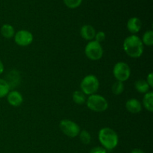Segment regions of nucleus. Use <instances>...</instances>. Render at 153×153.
Segmentation results:
<instances>
[{"instance_id":"9","label":"nucleus","mask_w":153,"mask_h":153,"mask_svg":"<svg viewBox=\"0 0 153 153\" xmlns=\"http://www.w3.org/2000/svg\"><path fill=\"white\" fill-rule=\"evenodd\" d=\"M7 101L13 107H18L22 105L23 102V97L19 91H12L7 94Z\"/></svg>"},{"instance_id":"11","label":"nucleus","mask_w":153,"mask_h":153,"mask_svg":"<svg viewBox=\"0 0 153 153\" xmlns=\"http://www.w3.org/2000/svg\"><path fill=\"white\" fill-rule=\"evenodd\" d=\"M127 29L132 34H135L140 31L142 27L141 20L138 17H131L127 22Z\"/></svg>"},{"instance_id":"5","label":"nucleus","mask_w":153,"mask_h":153,"mask_svg":"<svg viewBox=\"0 0 153 153\" xmlns=\"http://www.w3.org/2000/svg\"><path fill=\"white\" fill-rule=\"evenodd\" d=\"M85 54L91 61L100 60L103 56V49L101 43L95 40L89 41L85 46Z\"/></svg>"},{"instance_id":"19","label":"nucleus","mask_w":153,"mask_h":153,"mask_svg":"<svg viewBox=\"0 0 153 153\" xmlns=\"http://www.w3.org/2000/svg\"><path fill=\"white\" fill-rule=\"evenodd\" d=\"M142 43L146 46H151L153 45V31L152 30L146 31L142 37Z\"/></svg>"},{"instance_id":"26","label":"nucleus","mask_w":153,"mask_h":153,"mask_svg":"<svg viewBox=\"0 0 153 153\" xmlns=\"http://www.w3.org/2000/svg\"><path fill=\"white\" fill-rule=\"evenodd\" d=\"M4 64H3L2 61L0 60V75L2 74L3 72H4Z\"/></svg>"},{"instance_id":"18","label":"nucleus","mask_w":153,"mask_h":153,"mask_svg":"<svg viewBox=\"0 0 153 153\" xmlns=\"http://www.w3.org/2000/svg\"><path fill=\"white\" fill-rule=\"evenodd\" d=\"M125 89V86H124L123 82H119V81H116L111 86V91L114 95H120Z\"/></svg>"},{"instance_id":"21","label":"nucleus","mask_w":153,"mask_h":153,"mask_svg":"<svg viewBox=\"0 0 153 153\" xmlns=\"http://www.w3.org/2000/svg\"><path fill=\"white\" fill-rule=\"evenodd\" d=\"M64 2L67 7L74 9L81 5L82 0H64Z\"/></svg>"},{"instance_id":"25","label":"nucleus","mask_w":153,"mask_h":153,"mask_svg":"<svg viewBox=\"0 0 153 153\" xmlns=\"http://www.w3.org/2000/svg\"><path fill=\"white\" fill-rule=\"evenodd\" d=\"M131 153H145V152H143L142 149H137V148H136V149H132V150L131 151Z\"/></svg>"},{"instance_id":"10","label":"nucleus","mask_w":153,"mask_h":153,"mask_svg":"<svg viewBox=\"0 0 153 153\" xmlns=\"http://www.w3.org/2000/svg\"><path fill=\"white\" fill-rule=\"evenodd\" d=\"M126 108L129 113L135 114H139L142 111L141 102L137 99H130L126 102Z\"/></svg>"},{"instance_id":"3","label":"nucleus","mask_w":153,"mask_h":153,"mask_svg":"<svg viewBox=\"0 0 153 153\" xmlns=\"http://www.w3.org/2000/svg\"><path fill=\"white\" fill-rule=\"evenodd\" d=\"M87 106L91 111L95 112H103L108 108L107 100L100 94H92L86 100Z\"/></svg>"},{"instance_id":"8","label":"nucleus","mask_w":153,"mask_h":153,"mask_svg":"<svg viewBox=\"0 0 153 153\" xmlns=\"http://www.w3.org/2000/svg\"><path fill=\"white\" fill-rule=\"evenodd\" d=\"M14 41L19 46H28L34 40L31 32L27 30H19L14 34Z\"/></svg>"},{"instance_id":"1","label":"nucleus","mask_w":153,"mask_h":153,"mask_svg":"<svg viewBox=\"0 0 153 153\" xmlns=\"http://www.w3.org/2000/svg\"><path fill=\"white\" fill-rule=\"evenodd\" d=\"M123 50L127 55L132 58H140L143 52V44L138 36L131 34L123 41Z\"/></svg>"},{"instance_id":"24","label":"nucleus","mask_w":153,"mask_h":153,"mask_svg":"<svg viewBox=\"0 0 153 153\" xmlns=\"http://www.w3.org/2000/svg\"><path fill=\"white\" fill-rule=\"evenodd\" d=\"M146 82H147L148 85H149L150 88L153 87V73H150L148 74L147 77H146Z\"/></svg>"},{"instance_id":"23","label":"nucleus","mask_w":153,"mask_h":153,"mask_svg":"<svg viewBox=\"0 0 153 153\" xmlns=\"http://www.w3.org/2000/svg\"><path fill=\"white\" fill-rule=\"evenodd\" d=\"M90 153H107V150L102 146H96L91 149Z\"/></svg>"},{"instance_id":"17","label":"nucleus","mask_w":153,"mask_h":153,"mask_svg":"<svg viewBox=\"0 0 153 153\" xmlns=\"http://www.w3.org/2000/svg\"><path fill=\"white\" fill-rule=\"evenodd\" d=\"M9 92H10L9 83L4 79H0V99L7 97Z\"/></svg>"},{"instance_id":"4","label":"nucleus","mask_w":153,"mask_h":153,"mask_svg":"<svg viewBox=\"0 0 153 153\" xmlns=\"http://www.w3.org/2000/svg\"><path fill=\"white\" fill-rule=\"evenodd\" d=\"M81 91L85 95L91 96L96 94L100 88V81L94 75H88L82 79L80 85Z\"/></svg>"},{"instance_id":"14","label":"nucleus","mask_w":153,"mask_h":153,"mask_svg":"<svg viewBox=\"0 0 153 153\" xmlns=\"http://www.w3.org/2000/svg\"><path fill=\"white\" fill-rule=\"evenodd\" d=\"M1 34L3 37L7 39L12 38L14 37L15 34V30L13 27L10 24H4L1 27Z\"/></svg>"},{"instance_id":"2","label":"nucleus","mask_w":153,"mask_h":153,"mask_svg":"<svg viewBox=\"0 0 153 153\" xmlns=\"http://www.w3.org/2000/svg\"><path fill=\"white\" fill-rule=\"evenodd\" d=\"M98 138L103 148L106 150H112L119 143V137L116 131L108 127L101 128L99 131Z\"/></svg>"},{"instance_id":"15","label":"nucleus","mask_w":153,"mask_h":153,"mask_svg":"<svg viewBox=\"0 0 153 153\" xmlns=\"http://www.w3.org/2000/svg\"><path fill=\"white\" fill-rule=\"evenodd\" d=\"M134 88H135L136 91L140 94H146V93L149 92V89L151 88L146 81L143 80V79H139V80L136 81L134 82Z\"/></svg>"},{"instance_id":"12","label":"nucleus","mask_w":153,"mask_h":153,"mask_svg":"<svg viewBox=\"0 0 153 153\" xmlns=\"http://www.w3.org/2000/svg\"><path fill=\"white\" fill-rule=\"evenodd\" d=\"M96 30L92 25H85L81 28L80 34L82 38L85 40L91 41L94 40L96 35Z\"/></svg>"},{"instance_id":"13","label":"nucleus","mask_w":153,"mask_h":153,"mask_svg":"<svg viewBox=\"0 0 153 153\" xmlns=\"http://www.w3.org/2000/svg\"><path fill=\"white\" fill-rule=\"evenodd\" d=\"M143 105L148 111H153V92L149 91L146 93L143 98Z\"/></svg>"},{"instance_id":"7","label":"nucleus","mask_w":153,"mask_h":153,"mask_svg":"<svg viewBox=\"0 0 153 153\" xmlns=\"http://www.w3.org/2000/svg\"><path fill=\"white\" fill-rule=\"evenodd\" d=\"M113 74L117 81L124 82L131 76V68L125 62H117L113 69Z\"/></svg>"},{"instance_id":"6","label":"nucleus","mask_w":153,"mask_h":153,"mask_svg":"<svg viewBox=\"0 0 153 153\" xmlns=\"http://www.w3.org/2000/svg\"><path fill=\"white\" fill-rule=\"evenodd\" d=\"M60 129L66 136L69 137H76L79 136L81 129L79 126L76 123L70 120H62L59 123Z\"/></svg>"},{"instance_id":"16","label":"nucleus","mask_w":153,"mask_h":153,"mask_svg":"<svg viewBox=\"0 0 153 153\" xmlns=\"http://www.w3.org/2000/svg\"><path fill=\"white\" fill-rule=\"evenodd\" d=\"M73 100L78 105H82L86 102V95L82 91H76L73 94Z\"/></svg>"},{"instance_id":"20","label":"nucleus","mask_w":153,"mask_h":153,"mask_svg":"<svg viewBox=\"0 0 153 153\" xmlns=\"http://www.w3.org/2000/svg\"><path fill=\"white\" fill-rule=\"evenodd\" d=\"M79 139L81 142L84 144H89L91 141V135L87 130H82L80 131L79 134Z\"/></svg>"},{"instance_id":"22","label":"nucleus","mask_w":153,"mask_h":153,"mask_svg":"<svg viewBox=\"0 0 153 153\" xmlns=\"http://www.w3.org/2000/svg\"><path fill=\"white\" fill-rule=\"evenodd\" d=\"M94 39H95V41L98 42V43H101L102 42L104 41L105 40V33L104 32V31H98L97 33H96V35H95V37H94Z\"/></svg>"}]
</instances>
